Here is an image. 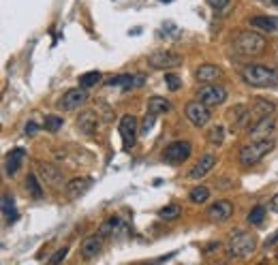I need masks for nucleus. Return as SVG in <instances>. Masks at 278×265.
Wrapping results in <instances>:
<instances>
[{"instance_id": "nucleus-38", "label": "nucleus", "mask_w": 278, "mask_h": 265, "mask_svg": "<svg viewBox=\"0 0 278 265\" xmlns=\"http://www.w3.org/2000/svg\"><path fill=\"white\" fill-rule=\"evenodd\" d=\"M276 244H278V229H276V231L272 233V236L263 242V246H265V248H272V246H276Z\"/></svg>"}, {"instance_id": "nucleus-36", "label": "nucleus", "mask_w": 278, "mask_h": 265, "mask_svg": "<svg viewBox=\"0 0 278 265\" xmlns=\"http://www.w3.org/2000/svg\"><path fill=\"white\" fill-rule=\"evenodd\" d=\"M154 118H157V116H154V114H150V116H146V120H143V124H141V135H148V132H150V128H152V124H154Z\"/></svg>"}, {"instance_id": "nucleus-28", "label": "nucleus", "mask_w": 278, "mask_h": 265, "mask_svg": "<svg viewBox=\"0 0 278 265\" xmlns=\"http://www.w3.org/2000/svg\"><path fill=\"white\" fill-rule=\"evenodd\" d=\"M205 141H208L210 146H221L225 141V128L219 126V124L208 128V132H205Z\"/></svg>"}, {"instance_id": "nucleus-5", "label": "nucleus", "mask_w": 278, "mask_h": 265, "mask_svg": "<svg viewBox=\"0 0 278 265\" xmlns=\"http://www.w3.org/2000/svg\"><path fill=\"white\" fill-rule=\"evenodd\" d=\"M184 116L189 118V122L195 126V128H201V126H205L210 122V105H205V103H201V101L197 98V101H189L187 103V107H184Z\"/></svg>"}, {"instance_id": "nucleus-17", "label": "nucleus", "mask_w": 278, "mask_h": 265, "mask_svg": "<svg viewBox=\"0 0 278 265\" xmlns=\"http://www.w3.org/2000/svg\"><path fill=\"white\" fill-rule=\"evenodd\" d=\"M26 158V150L24 148H13L9 154L5 156V173L7 176H15L17 169L22 167V162Z\"/></svg>"}, {"instance_id": "nucleus-34", "label": "nucleus", "mask_w": 278, "mask_h": 265, "mask_svg": "<svg viewBox=\"0 0 278 265\" xmlns=\"http://www.w3.org/2000/svg\"><path fill=\"white\" fill-rule=\"evenodd\" d=\"M255 107H257V111H259L261 116H270V114H272V109H274L272 103H267V101H261V98H257V101H255Z\"/></svg>"}, {"instance_id": "nucleus-12", "label": "nucleus", "mask_w": 278, "mask_h": 265, "mask_svg": "<svg viewBox=\"0 0 278 265\" xmlns=\"http://www.w3.org/2000/svg\"><path fill=\"white\" fill-rule=\"evenodd\" d=\"M75 126L81 135H95L99 128V116L95 109H84L75 120Z\"/></svg>"}, {"instance_id": "nucleus-9", "label": "nucleus", "mask_w": 278, "mask_h": 265, "mask_svg": "<svg viewBox=\"0 0 278 265\" xmlns=\"http://www.w3.org/2000/svg\"><path fill=\"white\" fill-rule=\"evenodd\" d=\"M118 130H120L122 146H125V150H131L133 146H135V139H137V132H139L137 118L135 116H122Z\"/></svg>"}, {"instance_id": "nucleus-30", "label": "nucleus", "mask_w": 278, "mask_h": 265, "mask_svg": "<svg viewBox=\"0 0 278 265\" xmlns=\"http://www.w3.org/2000/svg\"><path fill=\"white\" fill-rule=\"evenodd\" d=\"M101 77H103V75L99 73V71H90V73H86V75L79 77V86H81V88H92V86L99 84Z\"/></svg>"}, {"instance_id": "nucleus-7", "label": "nucleus", "mask_w": 278, "mask_h": 265, "mask_svg": "<svg viewBox=\"0 0 278 265\" xmlns=\"http://www.w3.org/2000/svg\"><path fill=\"white\" fill-rule=\"evenodd\" d=\"M148 64L152 69H173V67H180L182 64V56L176 52H169V49H161V52H154L148 56Z\"/></svg>"}, {"instance_id": "nucleus-33", "label": "nucleus", "mask_w": 278, "mask_h": 265, "mask_svg": "<svg viewBox=\"0 0 278 265\" xmlns=\"http://www.w3.org/2000/svg\"><path fill=\"white\" fill-rule=\"evenodd\" d=\"M67 254H69V246H63V248H58L54 254L49 257V265H56V263H60V261H65L67 259Z\"/></svg>"}, {"instance_id": "nucleus-26", "label": "nucleus", "mask_w": 278, "mask_h": 265, "mask_svg": "<svg viewBox=\"0 0 278 265\" xmlns=\"http://www.w3.org/2000/svg\"><path fill=\"white\" fill-rule=\"evenodd\" d=\"M26 190H28V195H30V197H35V199H41V197H43L41 180L35 176V173H30V176L26 178Z\"/></svg>"}, {"instance_id": "nucleus-41", "label": "nucleus", "mask_w": 278, "mask_h": 265, "mask_svg": "<svg viewBox=\"0 0 278 265\" xmlns=\"http://www.w3.org/2000/svg\"><path fill=\"white\" fill-rule=\"evenodd\" d=\"M270 208H272V210H274V212L278 214V195H274V197H272V203H270Z\"/></svg>"}, {"instance_id": "nucleus-44", "label": "nucleus", "mask_w": 278, "mask_h": 265, "mask_svg": "<svg viewBox=\"0 0 278 265\" xmlns=\"http://www.w3.org/2000/svg\"><path fill=\"white\" fill-rule=\"evenodd\" d=\"M276 259H278V254H276Z\"/></svg>"}, {"instance_id": "nucleus-24", "label": "nucleus", "mask_w": 278, "mask_h": 265, "mask_svg": "<svg viewBox=\"0 0 278 265\" xmlns=\"http://www.w3.org/2000/svg\"><path fill=\"white\" fill-rule=\"evenodd\" d=\"M249 24H251L253 28L263 30V32H274V30L278 28V19H274V17H265V15H257V17H251Z\"/></svg>"}, {"instance_id": "nucleus-6", "label": "nucleus", "mask_w": 278, "mask_h": 265, "mask_svg": "<svg viewBox=\"0 0 278 265\" xmlns=\"http://www.w3.org/2000/svg\"><path fill=\"white\" fill-rule=\"evenodd\" d=\"M191 152H193L191 141H171L163 152V160L169 162V165H180V162H184L191 156Z\"/></svg>"}, {"instance_id": "nucleus-3", "label": "nucleus", "mask_w": 278, "mask_h": 265, "mask_svg": "<svg viewBox=\"0 0 278 265\" xmlns=\"http://www.w3.org/2000/svg\"><path fill=\"white\" fill-rule=\"evenodd\" d=\"M274 148V141L267 139V137H261L257 141H251V144H246L240 148L238 152V162L242 167H251V165H257L267 152Z\"/></svg>"}, {"instance_id": "nucleus-2", "label": "nucleus", "mask_w": 278, "mask_h": 265, "mask_svg": "<svg viewBox=\"0 0 278 265\" xmlns=\"http://www.w3.org/2000/svg\"><path fill=\"white\" fill-rule=\"evenodd\" d=\"M242 79L253 88H274L278 86V71L265 64H246L242 69Z\"/></svg>"}, {"instance_id": "nucleus-32", "label": "nucleus", "mask_w": 278, "mask_h": 265, "mask_svg": "<svg viewBox=\"0 0 278 265\" xmlns=\"http://www.w3.org/2000/svg\"><path fill=\"white\" fill-rule=\"evenodd\" d=\"M63 118L60 116H45V122H43V126H45V130H49V132H58L60 128H63Z\"/></svg>"}, {"instance_id": "nucleus-35", "label": "nucleus", "mask_w": 278, "mask_h": 265, "mask_svg": "<svg viewBox=\"0 0 278 265\" xmlns=\"http://www.w3.org/2000/svg\"><path fill=\"white\" fill-rule=\"evenodd\" d=\"M165 84H167V88L173 92V90H178L182 86V79L178 75H173V73H167V75H165Z\"/></svg>"}, {"instance_id": "nucleus-1", "label": "nucleus", "mask_w": 278, "mask_h": 265, "mask_svg": "<svg viewBox=\"0 0 278 265\" xmlns=\"http://www.w3.org/2000/svg\"><path fill=\"white\" fill-rule=\"evenodd\" d=\"M233 45V52L240 54V56H246V58H253V56H259L265 52V45L267 41L263 35L255 32V30H242V32H238L233 37L231 41Z\"/></svg>"}, {"instance_id": "nucleus-37", "label": "nucleus", "mask_w": 278, "mask_h": 265, "mask_svg": "<svg viewBox=\"0 0 278 265\" xmlns=\"http://www.w3.org/2000/svg\"><path fill=\"white\" fill-rule=\"evenodd\" d=\"M231 0H208V5L212 9H216V11H223V9H227L229 7Z\"/></svg>"}, {"instance_id": "nucleus-29", "label": "nucleus", "mask_w": 278, "mask_h": 265, "mask_svg": "<svg viewBox=\"0 0 278 265\" xmlns=\"http://www.w3.org/2000/svg\"><path fill=\"white\" fill-rule=\"evenodd\" d=\"M180 214H182V210H180L178 203H169V206L161 208L159 218H161V220H176V218L180 216Z\"/></svg>"}, {"instance_id": "nucleus-10", "label": "nucleus", "mask_w": 278, "mask_h": 265, "mask_svg": "<svg viewBox=\"0 0 278 265\" xmlns=\"http://www.w3.org/2000/svg\"><path fill=\"white\" fill-rule=\"evenodd\" d=\"M205 216H208V220H212V222H225V220H229V218L233 216V203L227 201V199L216 201V203H212L208 210H205Z\"/></svg>"}, {"instance_id": "nucleus-18", "label": "nucleus", "mask_w": 278, "mask_h": 265, "mask_svg": "<svg viewBox=\"0 0 278 265\" xmlns=\"http://www.w3.org/2000/svg\"><path fill=\"white\" fill-rule=\"evenodd\" d=\"M90 186H92V178H73V180L67 182L65 192H67L71 199H77V197L84 195Z\"/></svg>"}, {"instance_id": "nucleus-43", "label": "nucleus", "mask_w": 278, "mask_h": 265, "mask_svg": "<svg viewBox=\"0 0 278 265\" xmlns=\"http://www.w3.org/2000/svg\"><path fill=\"white\" fill-rule=\"evenodd\" d=\"M272 3H274V5H278V0H272Z\"/></svg>"}, {"instance_id": "nucleus-27", "label": "nucleus", "mask_w": 278, "mask_h": 265, "mask_svg": "<svg viewBox=\"0 0 278 265\" xmlns=\"http://www.w3.org/2000/svg\"><path fill=\"white\" fill-rule=\"evenodd\" d=\"M210 199V188L205 186H195L189 190V201L191 203H197V206H201V203H205Z\"/></svg>"}, {"instance_id": "nucleus-13", "label": "nucleus", "mask_w": 278, "mask_h": 265, "mask_svg": "<svg viewBox=\"0 0 278 265\" xmlns=\"http://www.w3.org/2000/svg\"><path fill=\"white\" fill-rule=\"evenodd\" d=\"M86 88H71L69 92L63 96V101H60V107H63L65 111H73V109H79V105H84L86 103Z\"/></svg>"}, {"instance_id": "nucleus-19", "label": "nucleus", "mask_w": 278, "mask_h": 265, "mask_svg": "<svg viewBox=\"0 0 278 265\" xmlns=\"http://www.w3.org/2000/svg\"><path fill=\"white\" fill-rule=\"evenodd\" d=\"M249 118H251V109L246 107V105H233L227 111V120H229L231 128H242Z\"/></svg>"}, {"instance_id": "nucleus-21", "label": "nucleus", "mask_w": 278, "mask_h": 265, "mask_svg": "<svg viewBox=\"0 0 278 265\" xmlns=\"http://www.w3.org/2000/svg\"><path fill=\"white\" fill-rule=\"evenodd\" d=\"M171 109H173V105L167 98H163V96H150L148 98V114L161 116V114H169Z\"/></svg>"}, {"instance_id": "nucleus-14", "label": "nucleus", "mask_w": 278, "mask_h": 265, "mask_svg": "<svg viewBox=\"0 0 278 265\" xmlns=\"http://www.w3.org/2000/svg\"><path fill=\"white\" fill-rule=\"evenodd\" d=\"M143 84H146V75H141V73H135V75L125 73V75H116V77L107 79V86H120V88H125V90L141 88Z\"/></svg>"}, {"instance_id": "nucleus-39", "label": "nucleus", "mask_w": 278, "mask_h": 265, "mask_svg": "<svg viewBox=\"0 0 278 265\" xmlns=\"http://www.w3.org/2000/svg\"><path fill=\"white\" fill-rule=\"evenodd\" d=\"M24 130H26V135H35V132L39 130V124H37V122L30 120L28 124H26V128H24Z\"/></svg>"}, {"instance_id": "nucleus-22", "label": "nucleus", "mask_w": 278, "mask_h": 265, "mask_svg": "<svg viewBox=\"0 0 278 265\" xmlns=\"http://www.w3.org/2000/svg\"><path fill=\"white\" fill-rule=\"evenodd\" d=\"M274 126H276L274 118H270V116H261V120L251 128V137H267V135H270V132L274 130Z\"/></svg>"}, {"instance_id": "nucleus-23", "label": "nucleus", "mask_w": 278, "mask_h": 265, "mask_svg": "<svg viewBox=\"0 0 278 265\" xmlns=\"http://www.w3.org/2000/svg\"><path fill=\"white\" fill-rule=\"evenodd\" d=\"M3 216H5V220L9 222V225L17 220L15 199H13V195H9V192H5V195H3Z\"/></svg>"}, {"instance_id": "nucleus-25", "label": "nucleus", "mask_w": 278, "mask_h": 265, "mask_svg": "<svg viewBox=\"0 0 278 265\" xmlns=\"http://www.w3.org/2000/svg\"><path fill=\"white\" fill-rule=\"evenodd\" d=\"M118 231H125V227H122V220H120L118 216H111V218H107V220L101 225L99 236L109 238V236H114V233H118Z\"/></svg>"}, {"instance_id": "nucleus-42", "label": "nucleus", "mask_w": 278, "mask_h": 265, "mask_svg": "<svg viewBox=\"0 0 278 265\" xmlns=\"http://www.w3.org/2000/svg\"><path fill=\"white\" fill-rule=\"evenodd\" d=\"M161 3H171V0H161Z\"/></svg>"}, {"instance_id": "nucleus-20", "label": "nucleus", "mask_w": 278, "mask_h": 265, "mask_svg": "<svg viewBox=\"0 0 278 265\" xmlns=\"http://www.w3.org/2000/svg\"><path fill=\"white\" fill-rule=\"evenodd\" d=\"M103 236H88L84 242H81V246H79V252H81V257L84 259H95L97 254L101 252L103 248V242H101Z\"/></svg>"}, {"instance_id": "nucleus-8", "label": "nucleus", "mask_w": 278, "mask_h": 265, "mask_svg": "<svg viewBox=\"0 0 278 265\" xmlns=\"http://www.w3.org/2000/svg\"><path fill=\"white\" fill-rule=\"evenodd\" d=\"M197 98L205 105H221L227 101V90L223 86H216V84H203L199 90H197Z\"/></svg>"}, {"instance_id": "nucleus-11", "label": "nucleus", "mask_w": 278, "mask_h": 265, "mask_svg": "<svg viewBox=\"0 0 278 265\" xmlns=\"http://www.w3.org/2000/svg\"><path fill=\"white\" fill-rule=\"evenodd\" d=\"M37 173L41 176V182H45L47 186H51V188L63 186V173H60L58 167L51 165V162H39Z\"/></svg>"}, {"instance_id": "nucleus-4", "label": "nucleus", "mask_w": 278, "mask_h": 265, "mask_svg": "<svg viewBox=\"0 0 278 265\" xmlns=\"http://www.w3.org/2000/svg\"><path fill=\"white\" fill-rule=\"evenodd\" d=\"M253 252H255V238L251 236V233L240 231V229L235 233H231V238L227 242V254L229 257L246 259V257H251Z\"/></svg>"}, {"instance_id": "nucleus-40", "label": "nucleus", "mask_w": 278, "mask_h": 265, "mask_svg": "<svg viewBox=\"0 0 278 265\" xmlns=\"http://www.w3.org/2000/svg\"><path fill=\"white\" fill-rule=\"evenodd\" d=\"M216 248H221V242H210V244H208V246H205V248H203V252H205V254H208V252H212V250H216Z\"/></svg>"}, {"instance_id": "nucleus-31", "label": "nucleus", "mask_w": 278, "mask_h": 265, "mask_svg": "<svg viewBox=\"0 0 278 265\" xmlns=\"http://www.w3.org/2000/svg\"><path fill=\"white\" fill-rule=\"evenodd\" d=\"M263 218H265V208H263V206H255V208L251 210L249 216H246L249 225H261Z\"/></svg>"}, {"instance_id": "nucleus-16", "label": "nucleus", "mask_w": 278, "mask_h": 265, "mask_svg": "<svg viewBox=\"0 0 278 265\" xmlns=\"http://www.w3.org/2000/svg\"><path fill=\"white\" fill-rule=\"evenodd\" d=\"M214 165H216V156L214 154H203L197 165L189 171V180H201L203 176H208V173L214 169Z\"/></svg>"}, {"instance_id": "nucleus-15", "label": "nucleus", "mask_w": 278, "mask_h": 265, "mask_svg": "<svg viewBox=\"0 0 278 265\" xmlns=\"http://www.w3.org/2000/svg\"><path fill=\"white\" fill-rule=\"evenodd\" d=\"M223 77V69L216 64H201L195 69V79L201 84H216Z\"/></svg>"}]
</instances>
